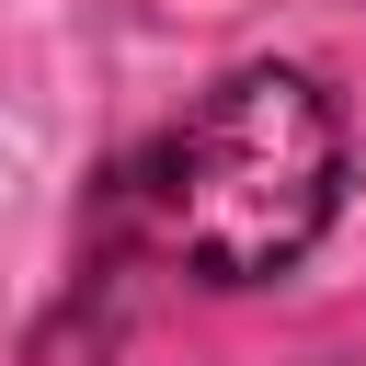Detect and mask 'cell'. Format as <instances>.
Here are the masks:
<instances>
[{
    "mask_svg": "<svg viewBox=\"0 0 366 366\" xmlns=\"http://www.w3.org/2000/svg\"><path fill=\"white\" fill-rule=\"evenodd\" d=\"M343 103L286 69L252 57L229 80H206L149 149H126L103 172L114 240L194 274V286H263L286 263L320 252V229L343 217Z\"/></svg>",
    "mask_w": 366,
    "mask_h": 366,
    "instance_id": "cell-1",
    "label": "cell"
}]
</instances>
